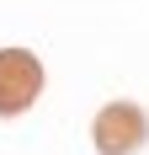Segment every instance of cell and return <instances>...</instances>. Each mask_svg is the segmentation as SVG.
Returning a JSON list of instances; mask_svg holds the SVG:
<instances>
[{
  "label": "cell",
  "mask_w": 149,
  "mask_h": 155,
  "mask_svg": "<svg viewBox=\"0 0 149 155\" xmlns=\"http://www.w3.org/2000/svg\"><path fill=\"white\" fill-rule=\"evenodd\" d=\"M43 96V59L32 48H0V118L27 112Z\"/></svg>",
  "instance_id": "6da1fadb"
},
{
  "label": "cell",
  "mask_w": 149,
  "mask_h": 155,
  "mask_svg": "<svg viewBox=\"0 0 149 155\" xmlns=\"http://www.w3.org/2000/svg\"><path fill=\"white\" fill-rule=\"evenodd\" d=\"M90 139H96L101 155H133L149 139V118L138 102H106L96 112V123H90Z\"/></svg>",
  "instance_id": "7a4b0ae2"
}]
</instances>
